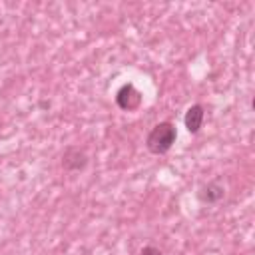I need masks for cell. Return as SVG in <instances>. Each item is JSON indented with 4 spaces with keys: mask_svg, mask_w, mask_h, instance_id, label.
I'll list each match as a JSON object with an SVG mask.
<instances>
[{
    "mask_svg": "<svg viewBox=\"0 0 255 255\" xmlns=\"http://www.w3.org/2000/svg\"><path fill=\"white\" fill-rule=\"evenodd\" d=\"M177 139V129L171 122H159L151 128V131L147 133V139H145V147L153 153V155H163L167 153L173 143Z\"/></svg>",
    "mask_w": 255,
    "mask_h": 255,
    "instance_id": "1",
    "label": "cell"
},
{
    "mask_svg": "<svg viewBox=\"0 0 255 255\" xmlns=\"http://www.w3.org/2000/svg\"><path fill=\"white\" fill-rule=\"evenodd\" d=\"M116 104L124 112H135L141 106V92L133 84H124L116 92Z\"/></svg>",
    "mask_w": 255,
    "mask_h": 255,
    "instance_id": "2",
    "label": "cell"
},
{
    "mask_svg": "<svg viewBox=\"0 0 255 255\" xmlns=\"http://www.w3.org/2000/svg\"><path fill=\"white\" fill-rule=\"evenodd\" d=\"M88 161H90L88 153H86L82 147H78V145L66 147L64 155H62V167H64L66 171H72V173L84 171V169L88 167Z\"/></svg>",
    "mask_w": 255,
    "mask_h": 255,
    "instance_id": "3",
    "label": "cell"
},
{
    "mask_svg": "<svg viewBox=\"0 0 255 255\" xmlns=\"http://www.w3.org/2000/svg\"><path fill=\"white\" fill-rule=\"evenodd\" d=\"M225 197V187L219 181H207L197 189V199L203 205H215Z\"/></svg>",
    "mask_w": 255,
    "mask_h": 255,
    "instance_id": "4",
    "label": "cell"
},
{
    "mask_svg": "<svg viewBox=\"0 0 255 255\" xmlns=\"http://www.w3.org/2000/svg\"><path fill=\"white\" fill-rule=\"evenodd\" d=\"M203 118H205V108L201 104H193L187 108L185 116H183V124L187 128V131L191 135H195L199 129H201V124H203Z\"/></svg>",
    "mask_w": 255,
    "mask_h": 255,
    "instance_id": "5",
    "label": "cell"
},
{
    "mask_svg": "<svg viewBox=\"0 0 255 255\" xmlns=\"http://www.w3.org/2000/svg\"><path fill=\"white\" fill-rule=\"evenodd\" d=\"M139 255H163V253H161V249H157V247H153V245H145V247L139 251Z\"/></svg>",
    "mask_w": 255,
    "mask_h": 255,
    "instance_id": "6",
    "label": "cell"
}]
</instances>
